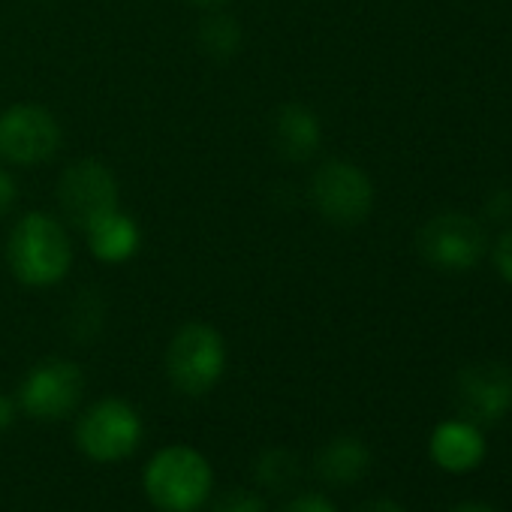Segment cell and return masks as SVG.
I'll return each mask as SVG.
<instances>
[{
  "instance_id": "1",
  "label": "cell",
  "mask_w": 512,
  "mask_h": 512,
  "mask_svg": "<svg viewBox=\"0 0 512 512\" xmlns=\"http://www.w3.org/2000/svg\"><path fill=\"white\" fill-rule=\"evenodd\" d=\"M7 263L25 287L43 290L61 284L73 266V241L67 226L46 211H28L10 232Z\"/></svg>"
},
{
  "instance_id": "2",
  "label": "cell",
  "mask_w": 512,
  "mask_h": 512,
  "mask_svg": "<svg viewBox=\"0 0 512 512\" xmlns=\"http://www.w3.org/2000/svg\"><path fill=\"white\" fill-rule=\"evenodd\" d=\"M145 494L163 512H196L211 494V467L193 446H166L145 467Z\"/></svg>"
},
{
  "instance_id": "3",
  "label": "cell",
  "mask_w": 512,
  "mask_h": 512,
  "mask_svg": "<svg viewBox=\"0 0 512 512\" xmlns=\"http://www.w3.org/2000/svg\"><path fill=\"white\" fill-rule=\"evenodd\" d=\"M226 371V344L208 323H187L175 332L166 350V374L184 395L211 392Z\"/></svg>"
},
{
  "instance_id": "4",
  "label": "cell",
  "mask_w": 512,
  "mask_h": 512,
  "mask_svg": "<svg viewBox=\"0 0 512 512\" xmlns=\"http://www.w3.org/2000/svg\"><path fill=\"white\" fill-rule=\"evenodd\" d=\"M419 256L440 272H470L488 247L479 220L461 211H443L431 217L416 235Z\"/></svg>"
},
{
  "instance_id": "5",
  "label": "cell",
  "mask_w": 512,
  "mask_h": 512,
  "mask_svg": "<svg viewBox=\"0 0 512 512\" xmlns=\"http://www.w3.org/2000/svg\"><path fill=\"white\" fill-rule=\"evenodd\" d=\"M317 211L335 226H359L374 208V184L368 172L350 160H326L311 178Z\"/></svg>"
},
{
  "instance_id": "6",
  "label": "cell",
  "mask_w": 512,
  "mask_h": 512,
  "mask_svg": "<svg viewBox=\"0 0 512 512\" xmlns=\"http://www.w3.org/2000/svg\"><path fill=\"white\" fill-rule=\"evenodd\" d=\"M64 130L58 118L34 103H16L0 112V160L16 166H37L58 154Z\"/></svg>"
},
{
  "instance_id": "7",
  "label": "cell",
  "mask_w": 512,
  "mask_h": 512,
  "mask_svg": "<svg viewBox=\"0 0 512 512\" xmlns=\"http://www.w3.org/2000/svg\"><path fill=\"white\" fill-rule=\"evenodd\" d=\"M79 449L94 461H121L142 440L139 413L121 398H103L85 410L76 425Z\"/></svg>"
},
{
  "instance_id": "8",
  "label": "cell",
  "mask_w": 512,
  "mask_h": 512,
  "mask_svg": "<svg viewBox=\"0 0 512 512\" xmlns=\"http://www.w3.org/2000/svg\"><path fill=\"white\" fill-rule=\"evenodd\" d=\"M118 178L115 172L100 163V160H79L73 163L58 187V199L61 208L67 214V220L73 226H79L82 232L97 223L100 217L118 211Z\"/></svg>"
},
{
  "instance_id": "9",
  "label": "cell",
  "mask_w": 512,
  "mask_h": 512,
  "mask_svg": "<svg viewBox=\"0 0 512 512\" xmlns=\"http://www.w3.org/2000/svg\"><path fill=\"white\" fill-rule=\"evenodd\" d=\"M82 392L85 377L79 365L67 359H46L28 371L16 401L34 419H64L79 407Z\"/></svg>"
},
{
  "instance_id": "10",
  "label": "cell",
  "mask_w": 512,
  "mask_h": 512,
  "mask_svg": "<svg viewBox=\"0 0 512 512\" xmlns=\"http://www.w3.org/2000/svg\"><path fill=\"white\" fill-rule=\"evenodd\" d=\"M455 398L461 419L473 425H494L512 410V371L500 362H476L458 374Z\"/></svg>"
},
{
  "instance_id": "11",
  "label": "cell",
  "mask_w": 512,
  "mask_h": 512,
  "mask_svg": "<svg viewBox=\"0 0 512 512\" xmlns=\"http://www.w3.org/2000/svg\"><path fill=\"white\" fill-rule=\"evenodd\" d=\"M431 461L446 473H467L485 458V434L470 419H446L431 431Z\"/></svg>"
},
{
  "instance_id": "12",
  "label": "cell",
  "mask_w": 512,
  "mask_h": 512,
  "mask_svg": "<svg viewBox=\"0 0 512 512\" xmlns=\"http://www.w3.org/2000/svg\"><path fill=\"white\" fill-rule=\"evenodd\" d=\"M323 127L305 103H284L275 115V148L284 160L305 163L320 151Z\"/></svg>"
},
{
  "instance_id": "13",
  "label": "cell",
  "mask_w": 512,
  "mask_h": 512,
  "mask_svg": "<svg viewBox=\"0 0 512 512\" xmlns=\"http://www.w3.org/2000/svg\"><path fill=\"white\" fill-rule=\"evenodd\" d=\"M85 238H88L91 253L97 256L100 263H109V266L133 260V256L139 253V247H142L139 223L127 211H121V208L106 214V217H100L97 223H91L85 229Z\"/></svg>"
},
{
  "instance_id": "14",
  "label": "cell",
  "mask_w": 512,
  "mask_h": 512,
  "mask_svg": "<svg viewBox=\"0 0 512 512\" xmlns=\"http://www.w3.org/2000/svg\"><path fill=\"white\" fill-rule=\"evenodd\" d=\"M320 476L332 485H353L359 482L371 467V449L359 437H335L323 446L317 458Z\"/></svg>"
},
{
  "instance_id": "15",
  "label": "cell",
  "mask_w": 512,
  "mask_h": 512,
  "mask_svg": "<svg viewBox=\"0 0 512 512\" xmlns=\"http://www.w3.org/2000/svg\"><path fill=\"white\" fill-rule=\"evenodd\" d=\"M241 40H244L241 25L226 13H211L199 25V46L205 49V55H211L217 61L232 58L241 49Z\"/></svg>"
},
{
  "instance_id": "16",
  "label": "cell",
  "mask_w": 512,
  "mask_h": 512,
  "mask_svg": "<svg viewBox=\"0 0 512 512\" xmlns=\"http://www.w3.org/2000/svg\"><path fill=\"white\" fill-rule=\"evenodd\" d=\"M299 476V461L290 449H266L260 458H256V482L269 491H284L287 485H293Z\"/></svg>"
},
{
  "instance_id": "17",
  "label": "cell",
  "mask_w": 512,
  "mask_h": 512,
  "mask_svg": "<svg viewBox=\"0 0 512 512\" xmlns=\"http://www.w3.org/2000/svg\"><path fill=\"white\" fill-rule=\"evenodd\" d=\"M211 512H266V500L256 494V491H244V488H235V491H226Z\"/></svg>"
},
{
  "instance_id": "18",
  "label": "cell",
  "mask_w": 512,
  "mask_h": 512,
  "mask_svg": "<svg viewBox=\"0 0 512 512\" xmlns=\"http://www.w3.org/2000/svg\"><path fill=\"white\" fill-rule=\"evenodd\" d=\"M494 269L506 284H512V229H506L494 244Z\"/></svg>"
},
{
  "instance_id": "19",
  "label": "cell",
  "mask_w": 512,
  "mask_h": 512,
  "mask_svg": "<svg viewBox=\"0 0 512 512\" xmlns=\"http://www.w3.org/2000/svg\"><path fill=\"white\" fill-rule=\"evenodd\" d=\"M485 214L500 223L512 220V190H494L485 202Z\"/></svg>"
},
{
  "instance_id": "20",
  "label": "cell",
  "mask_w": 512,
  "mask_h": 512,
  "mask_svg": "<svg viewBox=\"0 0 512 512\" xmlns=\"http://www.w3.org/2000/svg\"><path fill=\"white\" fill-rule=\"evenodd\" d=\"M281 512H338V509L320 494H302V497L290 500Z\"/></svg>"
},
{
  "instance_id": "21",
  "label": "cell",
  "mask_w": 512,
  "mask_h": 512,
  "mask_svg": "<svg viewBox=\"0 0 512 512\" xmlns=\"http://www.w3.org/2000/svg\"><path fill=\"white\" fill-rule=\"evenodd\" d=\"M16 199H19V184L4 166H0V217L13 211Z\"/></svg>"
},
{
  "instance_id": "22",
  "label": "cell",
  "mask_w": 512,
  "mask_h": 512,
  "mask_svg": "<svg viewBox=\"0 0 512 512\" xmlns=\"http://www.w3.org/2000/svg\"><path fill=\"white\" fill-rule=\"evenodd\" d=\"M16 413H19V401L0 392V431H7L16 422Z\"/></svg>"
},
{
  "instance_id": "23",
  "label": "cell",
  "mask_w": 512,
  "mask_h": 512,
  "mask_svg": "<svg viewBox=\"0 0 512 512\" xmlns=\"http://www.w3.org/2000/svg\"><path fill=\"white\" fill-rule=\"evenodd\" d=\"M359 512H407L401 503H395V500H389V497H377V500H371V503H365Z\"/></svg>"
},
{
  "instance_id": "24",
  "label": "cell",
  "mask_w": 512,
  "mask_h": 512,
  "mask_svg": "<svg viewBox=\"0 0 512 512\" xmlns=\"http://www.w3.org/2000/svg\"><path fill=\"white\" fill-rule=\"evenodd\" d=\"M452 512H497V509H491V506H485V503H461V506H455Z\"/></svg>"
},
{
  "instance_id": "25",
  "label": "cell",
  "mask_w": 512,
  "mask_h": 512,
  "mask_svg": "<svg viewBox=\"0 0 512 512\" xmlns=\"http://www.w3.org/2000/svg\"><path fill=\"white\" fill-rule=\"evenodd\" d=\"M187 4H193V7H202V10H214V7L226 4V0H187Z\"/></svg>"
}]
</instances>
